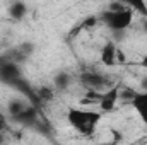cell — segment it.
<instances>
[{
  "mask_svg": "<svg viewBox=\"0 0 147 145\" xmlns=\"http://www.w3.org/2000/svg\"><path fill=\"white\" fill-rule=\"evenodd\" d=\"M142 65H144V68L147 70V55L144 56V60H142Z\"/></svg>",
  "mask_w": 147,
  "mask_h": 145,
  "instance_id": "9",
  "label": "cell"
},
{
  "mask_svg": "<svg viewBox=\"0 0 147 145\" xmlns=\"http://www.w3.org/2000/svg\"><path fill=\"white\" fill-rule=\"evenodd\" d=\"M99 62L105 67H116L123 62V55L113 41H108L103 44V48L99 51Z\"/></svg>",
  "mask_w": 147,
  "mask_h": 145,
  "instance_id": "3",
  "label": "cell"
},
{
  "mask_svg": "<svg viewBox=\"0 0 147 145\" xmlns=\"http://www.w3.org/2000/svg\"><path fill=\"white\" fill-rule=\"evenodd\" d=\"M80 84L89 91V92H101L106 87V79L103 73L98 72H84L79 77Z\"/></svg>",
  "mask_w": 147,
  "mask_h": 145,
  "instance_id": "4",
  "label": "cell"
},
{
  "mask_svg": "<svg viewBox=\"0 0 147 145\" xmlns=\"http://www.w3.org/2000/svg\"><path fill=\"white\" fill-rule=\"evenodd\" d=\"M134 19H135V12L130 7H127L120 2H115V0H111V3L105 7V10L99 15L101 24L113 33L127 31L132 26Z\"/></svg>",
  "mask_w": 147,
  "mask_h": 145,
  "instance_id": "1",
  "label": "cell"
},
{
  "mask_svg": "<svg viewBox=\"0 0 147 145\" xmlns=\"http://www.w3.org/2000/svg\"><path fill=\"white\" fill-rule=\"evenodd\" d=\"M115 2H120L127 7H130L135 14H142L147 17V3L146 0H115Z\"/></svg>",
  "mask_w": 147,
  "mask_h": 145,
  "instance_id": "7",
  "label": "cell"
},
{
  "mask_svg": "<svg viewBox=\"0 0 147 145\" xmlns=\"http://www.w3.org/2000/svg\"><path fill=\"white\" fill-rule=\"evenodd\" d=\"M67 123L70 125L74 132H77L79 135H94L98 132V126L101 123V111L91 108H70L65 114Z\"/></svg>",
  "mask_w": 147,
  "mask_h": 145,
  "instance_id": "2",
  "label": "cell"
},
{
  "mask_svg": "<svg viewBox=\"0 0 147 145\" xmlns=\"http://www.w3.org/2000/svg\"><path fill=\"white\" fill-rule=\"evenodd\" d=\"M130 104L135 111V114L139 116V119L147 126V89L135 91L134 97L130 99Z\"/></svg>",
  "mask_w": 147,
  "mask_h": 145,
  "instance_id": "5",
  "label": "cell"
},
{
  "mask_svg": "<svg viewBox=\"0 0 147 145\" xmlns=\"http://www.w3.org/2000/svg\"><path fill=\"white\" fill-rule=\"evenodd\" d=\"M9 15L14 19V21H21V19H24V15L28 14V7H26V3L24 2H14V3H10L9 5Z\"/></svg>",
  "mask_w": 147,
  "mask_h": 145,
  "instance_id": "6",
  "label": "cell"
},
{
  "mask_svg": "<svg viewBox=\"0 0 147 145\" xmlns=\"http://www.w3.org/2000/svg\"><path fill=\"white\" fill-rule=\"evenodd\" d=\"M9 130V119H7V116L0 111V132H7Z\"/></svg>",
  "mask_w": 147,
  "mask_h": 145,
  "instance_id": "8",
  "label": "cell"
}]
</instances>
